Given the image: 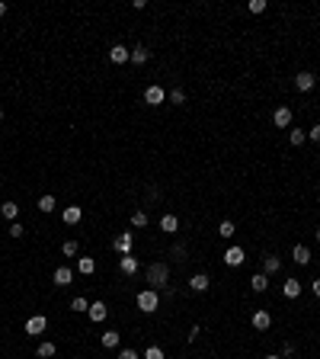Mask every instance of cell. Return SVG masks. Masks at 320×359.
Returning <instances> with one entry per match:
<instances>
[{"label":"cell","mask_w":320,"mask_h":359,"mask_svg":"<svg viewBox=\"0 0 320 359\" xmlns=\"http://www.w3.org/2000/svg\"><path fill=\"white\" fill-rule=\"evenodd\" d=\"M317 244H320V228H317Z\"/></svg>","instance_id":"obj_42"},{"label":"cell","mask_w":320,"mask_h":359,"mask_svg":"<svg viewBox=\"0 0 320 359\" xmlns=\"http://www.w3.org/2000/svg\"><path fill=\"white\" fill-rule=\"evenodd\" d=\"M294 87H298L301 93H311V90H314V74H311V71H301V74H294Z\"/></svg>","instance_id":"obj_10"},{"label":"cell","mask_w":320,"mask_h":359,"mask_svg":"<svg viewBox=\"0 0 320 359\" xmlns=\"http://www.w3.org/2000/svg\"><path fill=\"white\" fill-rule=\"evenodd\" d=\"M45 327H48V318H45V315H32L26 321V333H29V337H39Z\"/></svg>","instance_id":"obj_5"},{"label":"cell","mask_w":320,"mask_h":359,"mask_svg":"<svg viewBox=\"0 0 320 359\" xmlns=\"http://www.w3.org/2000/svg\"><path fill=\"white\" fill-rule=\"evenodd\" d=\"M279 270H282V260H279L276 254L263 257V273H266V276H272V273H279Z\"/></svg>","instance_id":"obj_21"},{"label":"cell","mask_w":320,"mask_h":359,"mask_svg":"<svg viewBox=\"0 0 320 359\" xmlns=\"http://www.w3.org/2000/svg\"><path fill=\"white\" fill-rule=\"evenodd\" d=\"M314 295L320 298V279H314Z\"/></svg>","instance_id":"obj_39"},{"label":"cell","mask_w":320,"mask_h":359,"mask_svg":"<svg viewBox=\"0 0 320 359\" xmlns=\"http://www.w3.org/2000/svg\"><path fill=\"white\" fill-rule=\"evenodd\" d=\"M118 270H122L125 276H135V273H138V257L135 254H125L122 260H118Z\"/></svg>","instance_id":"obj_11"},{"label":"cell","mask_w":320,"mask_h":359,"mask_svg":"<svg viewBox=\"0 0 320 359\" xmlns=\"http://www.w3.org/2000/svg\"><path fill=\"white\" fill-rule=\"evenodd\" d=\"M0 16H7V4H4V0H0Z\"/></svg>","instance_id":"obj_40"},{"label":"cell","mask_w":320,"mask_h":359,"mask_svg":"<svg viewBox=\"0 0 320 359\" xmlns=\"http://www.w3.org/2000/svg\"><path fill=\"white\" fill-rule=\"evenodd\" d=\"M208 285H211V279L205 276V273H195V276H189V289H192V292H208Z\"/></svg>","instance_id":"obj_12"},{"label":"cell","mask_w":320,"mask_h":359,"mask_svg":"<svg viewBox=\"0 0 320 359\" xmlns=\"http://www.w3.org/2000/svg\"><path fill=\"white\" fill-rule=\"evenodd\" d=\"M307 138H311V141H320V125H314V128H307Z\"/></svg>","instance_id":"obj_37"},{"label":"cell","mask_w":320,"mask_h":359,"mask_svg":"<svg viewBox=\"0 0 320 359\" xmlns=\"http://www.w3.org/2000/svg\"><path fill=\"white\" fill-rule=\"evenodd\" d=\"M61 254H64V257H77V254H80V244H77V241H64V244H61Z\"/></svg>","instance_id":"obj_32"},{"label":"cell","mask_w":320,"mask_h":359,"mask_svg":"<svg viewBox=\"0 0 320 359\" xmlns=\"http://www.w3.org/2000/svg\"><path fill=\"white\" fill-rule=\"evenodd\" d=\"M243 260H247L243 247H228L224 250V263H228V266H243Z\"/></svg>","instance_id":"obj_8"},{"label":"cell","mask_w":320,"mask_h":359,"mask_svg":"<svg viewBox=\"0 0 320 359\" xmlns=\"http://www.w3.org/2000/svg\"><path fill=\"white\" fill-rule=\"evenodd\" d=\"M87 315H90L93 324H103L106 315H109V305H106V302H90V311H87Z\"/></svg>","instance_id":"obj_7"},{"label":"cell","mask_w":320,"mask_h":359,"mask_svg":"<svg viewBox=\"0 0 320 359\" xmlns=\"http://www.w3.org/2000/svg\"><path fill=\"white\" fill-rule=\"evenodd\" d=\"M147 221H151V218H147L144 209H135V212H132V228H147Z\"/></svg>","instance_id":"obj_27"},{"label":"cell","mask_w":320,"mask_h":359,"mask_svg":"<svg viewBox=\"0 0 320 359\" xmlns=\"http://www.w3.org/2000/svg\"><path fill=\"white\" fill-rule=\"evenodd\" d=\"M144 359H163V350H160V346H147V350H144Z\"/></svg>","instance_id":"obj_33"},{"label":"cell","mask_w":320,"mask_h":359,"mask_svg":"<svg viewBox=\"0 0 320 359\" xmlns=\"http://www.w3.org/2000/svg\"><path fill=\"white\" fill-rule=\"evenodd\" d=\"M115 359H141V356H138L135 350H118V356H115Z\"/></svg>","instance_id":"obj_36"},{"label":"cell","mask_w":320,"mask_h":359,"mask_svg":"<svg viewBox=\"0 0 320 359\" xmlns=\"http://www.w3.org/2000/svg\"><path fill=\"white\" fill-rule=\"evenodd\" d=\"M61 218H64V225H77L80 218H84V209H80V206H67L61 212Z\"/></svg>","instance_id":"obj_16"},{"label":"cell","mask_w":320,"mask_h":359,"mask_svg":"<svg viewBox=\"0 0 320 359\" xmlns=\"http://www.w3.org/2000/svg\"><path fill=\"white\" fill-rule=\"evenodd\" d=\"M176 228H180V218H176V215H163V218H160V231L176 234Z\"/></svg>","instance_id":"obj_25"},{"label":"cell","mask_w":320,"mask_h":359,"mask_svg":"<svg viewBox=\"0 0 320 359\" xmlns=\"http://www.w3.org/2000/svg\"><path fill=\"white\" fill-rule=\"evenodd\" d=\"M55 209H58V199H55L52 193H45V196L39 199V212H45V215H52Z\"/></svg>","instance_id":"obj_24"},{"label":"cell","mask_w":320,"mask_h":359,"mask_svg":"<svg viewBox=\"0 0 320 359\" xmlns=\"http://www.w3.org/2000/svg\"><path fill=\"white\" fill-rule=\"evenodd\" d=\"M272 122H276V128H288L291 125V106H279L272 113Z\"/></svg>","instance_id":"obj_9"},{"label":"cell","mask_w":320,"mask_h":359,"mask_svg":"<svg viewBox=\"0 0 320 359\" xmlns=\"http://www.w3.org/2000/svg\"><path fill=\"white\" fill-rule=\"evenodd\" d=\"M250 289L253 292H266L269 289V276H266V273H253V276H250Z\"/></svg>","instance_id":"obj_19"},{"label":"cell","mask_w":320,"mask_h":359,"mask_svg":"<svg viewBox=\"0 0 320 359\" xmlns=\"http://www.w3.org/2000/svg\"><path fill=\"white\" fill-rule=\"evenodd\" d=\"M132 61H135V64H147V61H151L147 45H135V49H132Z\"/></svg>","instance_id":"obj_23"},{"label":"cell","mask_w":320,"mask_h":359,"mask_svg":"<svg viewBox=\"0 0 320 359\" xmlns=\"http://www.w3.org/2000/svg\"><path fill=\"white\" fill-rule=\"evenodd\" d=\"M55 353H58V346H55V343H48V340L39 343V350H35V356H39V359H52Z\"/></svg>","instance_id":"obj_28"},{"label":"cell","mask_w":320,"mask_h":359,"mask_svg":"<svg viewBox=\"0 0 320 359\" xmlns=\"http://www.w3.org/2000/svg\"><path fill=\"white\" fill-rule=\"evenodd\" d=\"M167 100H170L173 106H183V103H186V90H183V87H173V90L167 93Z\"/></svg>","instance_id":"obj_29"},{"label":"cell","mask_w":320,"mask_h":359,"mask_svg":"<svg viewBox=\"0 0 320 359\" xmlns=\"http://www.w3.org/2000/svg\"><path fill=\"white\" fill-rule=\"evenodd\" d=\"M263 359H282V356H263Z\"/></svg>","instance_id":"obj_41"},{"label":"cell","mask_w":320,"mask_h":359,"mask_svg":"<svg viewBox=\"0 0 320 359\" xmlns=\"http://www.w3.org/2000/svg\"><path fill=\"white\" fill-rule=\"evenodd\" d=\"M135 305H138V311H144V315H154V311L160 308V295L154 289H144V292L135 295Z\"/></svg>","instance_id":"obj_2"},{"label":"cell","mask_w":320,"mask_h":359,"mask_svg":"<svg viewBox=\"0 0 320 359\" xmlns=\"http://www.w3.org/2000/svg\"><path fill=\"white\" fill-rule=\"evenodd\" d=\"M144 276H147V285H151L154 292H157V289H167V282H170V266H167V263H151Z\"/></svg>","instance_id":"obj_1"},{"label":"cell","mask_w":320,"mask_h":359,"mask_svg":"<svg viewBox=\"0 0 320 359\" xmlns=\"http://www.w3.org/2000/svg\"><path fill=\"white\" fill-rule=\"evenodd\" d=\"M218 234H221V237H234V234H237V228H234V221H231V218H224V221L218 225Z\"/></svg>","instance_id":"obj_30"},{"label":"cell","mask_w":320,"mask_h":359,"mask_svg":"<svg viewBox=\"0 0 320 359\" xmlns=\"http://www.w3.org/2000/svg\"><path fill=\"white\" fill-rule=\"evenodd\" d=\"M100 343L106 346V350H115V346L122 343V333H118V330H106L103 337H100Z\"/></svg>","instance_id":"obj_17"},{"label":"cell","mask_w":320,"mask_h":359,"mask_svg":"<svg viewBox=\"0 0 320 359\" xmlns=\"http://www.w3.org/2000/svg\"><path fill=\"white\" fill-rule=\"evenodd\" d=\"M250 13H266V0H250Z\"/></svg>","instance_id":"obj_35"},{"label":"cell","mask_w":320,"mask_h":359,"mask_svg":"<svg viewBox=\"0 0 320 359\" xmlns=\"http://www.w3.org/2000/svg\"><path fill=\"white\" fill-rule=\"evenodd\" d=\"M250 321H253L256 330H269V327H272V315H269V311H253Z\"/></svg>","instance_id":"obj_13"},{"label":"cell","mask_w":320,"mask_h":359,"mask_svg":"<svg viewBox=\"0 0 320 359\" xmlns=\"http://www.w3.org/2000/svg\"><path fill=\"white\" fill-rule=\"evenodd\" d=\"M109 61L112 64H128V61H132V49H125V45H112V49H109Z\"/></svg>","instance_id":"obj_6"},{"label":"cell","mask_w":320,"mask_h":359,"mask_svg":"<svg viewBox=\"0 0 320 359\" xmlns=\"http://www.w3.org/2000/svg\"><path fill=\"white\" fill-rule=\"evenodd\" d=\"M304 141H307V131L304 128H288V145L291 148H301Z\"/></svg>","instance_id":"obj_22"},{"label":"cell","mask_w":320,"mask_h":359,"mask_svg":"<svg viewBox=\"0 0 320 359\" xmlns=\"http://www.w3.org/2000/svg\"><path fill=\"white\" fill-rule=\"evenodd\" d=\"M144 103H147V106H160V103H167V90H163L160 83H151V87L144 90Z\"/></svg>","instance_id":"obj_4"},{"label":"cell","mask_w":320,"mask_h":359,"mask_svg":"<svg viewBox=\"0 0 320 359\" xmlns=\"http://www.w3.org/2000/svg\"><path fill=\"white\" fill-rule=\"evenodd\" d=\"M77 273L80 276H93V273H96V260L93 257H77Z\"/></svg>","instance_id":"obj_14"},{"label":"cell","mask_w":320,"mask_h":359,"mask_svg":"<svg viewBox=\"0 0 320 359\" xmlns=\"http://www.w3.org/2000/svg\"><path fill=\"white\" fill-rule=\"evenodd\" d=\"M22 234H26V228L19 221H10V237H22Z\"/></svg>","instance_id":"obj_34"},{"label":"cell","mask_w":320,"mask_h":359,"mask_svg":"<svg viewBox=\"0 0 320 359\" xmlns=\"http://www.w3.org/2000/svg\"><path fill=\"white\" fill-rule=\"evenodd\" d=\"M70 311H77V315H84V311H90V302H87L84 295H77L74 302H70Z\"/></svg>","instance_id":"obj_31"},{"label":"cell","mask_w":320,"mask_h":359,"mask_svg":"<svg viewBox=\"0 0 320 359\" xmlns=\"http://www.w3.org/2000/svg\"><path fill=\"white\" fill-rule=\"evenodd\" d=\"M291 260L298 263V266H307V263H311V250H307L304 244H298V247L291 250Z\"/></svg>","instance_id":"obj_18"},{"label":"cell","mask_w":320,"mask_h":359,"mask_svg":"<svg viewBox=\"0 0 320 359\" xmlns=\"http://www.w3.org/2000/svg\"><path fill=\"white\" fill-rule=\"evenodd\" d=\"M282 356H294V343H285V346H282Z\"/></svg>","instance_id":"obj_38"},{"label":"cell","mask_w":320,"mask_h":359,"mask_svg":"<svg viewBox=\"0 0 320 359\" xmlns=\"http://www.w3.org/2000/svg\"><path fill=\"white\" fill-rule=\"evenodd\" d=\"M0 215H4L7 221H16V215H19V206H16V202H4V206H0Z\"/></svg>","instance_id":"obj_26"},{"label":"cell","mask_w":320,"mask_h":359,"mask_svg":"<svg viewBox=\"0 0 320 359\" xmlns=\"http://www.w3.org/2000/svg\"><path fill=\"white\" fill-rule=\"evenodd\" d=\"M70 279H74V270H67V266H58L55 270V285H58V289L70 285Z\"/></svg>","instance_id":"obj_15"},{"label":"cell","mask_w":320,"mask_h":359,"mask_svg":"<svg viewBox=\"0 0 320 359\" xmlns=\"http://www.w3.org/2000/svg\"><path fill=\"white\" fill-rule=\"evenodd\" d=\"M0 122H4V109H0Z\"/></svg>","instance_id":"obj_43"},{"label":"cell","mask_w":320,"mask_h":359,"mask_svg":"<svg viewBox=\"0 0 320 359\" xmlns=\"http://www.w3.org/2000/svg\"><path fill=\"white\" fill-rule=\"evenodd\" d=\"M282 295H285V298H298L301 295V282L298 279H285V282H282Z\"/></svg>","instance_id":"obj_20"},{"label":"cell","mask_w":320,"mask_h":359,"mask_svg":"<svg viewBox=\"0 0 320 359\" xmlns=\"http://www.w3.org/2000/svg\"><path fill=\"white\" fill-rule=\"evenodd\" d=\"M132 247H135V231H122V234H118L115 237V241H112V250H118V254H132Z\"/></svg>","instance_id":"obj_3"}]
</instances>
